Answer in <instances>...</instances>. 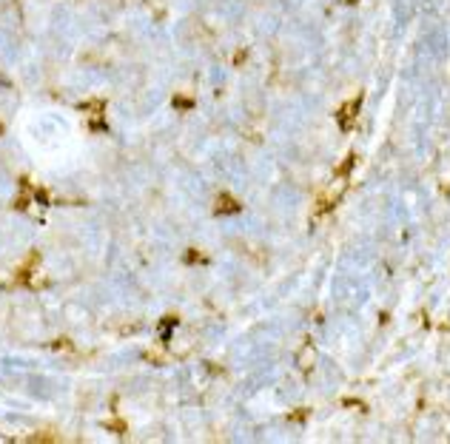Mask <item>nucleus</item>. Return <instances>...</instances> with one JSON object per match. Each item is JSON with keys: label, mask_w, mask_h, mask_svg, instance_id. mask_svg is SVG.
Instances as JSON below:
<instances>
[{"label": "nucleus", "mask_w": 450, "mask_h": 444, "mask_svg": "<svg viewBox=\"0 0 450 444\" xmlns=\"http://www.w3.org/2000/svg\"><path fill=\"white\" fill-rule=\"evenodd\" d=\"M359 103H362V97H353V100H348L342 108H339V125H342V128H350V125H353Z\"/></svg>", "instance_id": "1"}, {"label": "nucleus", "mask_w": 450, "mask_h": 444, "mask_svg": "<svg viewBox=\"0 0 450 444\" xmlns=\"http://www.w3.org/2000/svg\"><path fill=\"white\" fill-rule=\"evenodd\" d=\"M217 211H219V214H225V211L234 214V211H239V205L231 200V197H219V200H217Z\"/></svg>", "instance_id": "2"}]
</instances>
